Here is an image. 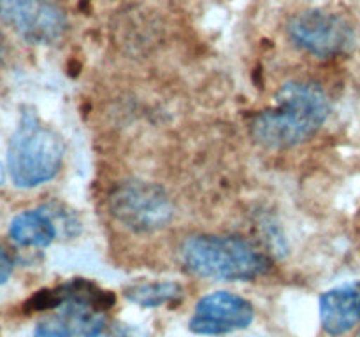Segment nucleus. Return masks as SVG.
<instances>
[{
    "label": "nucleus",
    "mask_w": 360,
    "mask_h": 337,
    "mask_svg": "<svg viewBox=\"0 0 360 337\" xmlns=\"http://www.w3.org/2000/svg\"><path fill=\"white\" fill-rule=\"evenodd\" d=\"M63 140L37 114L25 111L7 147V168L18 188H35L51 181L63 161Z\"/></svg>",
    "instance_id": "3"
},
{
    "label": "nucleus",
    "mask_w": 360,
    "mask_h": 337,
    "mask_svg": "<svg viewBox=\"0 0 360 337\" xmlns=\"http://www.w3.org/2000/svg\"><path fill=\"white\" fill-rule=\"evenodd\" d=\"M322 329L327 336L341 337L360 323V281L340 284L319 298Z\"/></svg>",
    "instance_id": "8"
},
{
    "label": "nucleus",
    "mask_w": 360,
    "mask_h": 337,
    "mask_svg": "<svg viewBox=\"0 0 360 337\" xmlns=\"http://www.w3.org/2000/svg\"><path fill=\"white\" fill-rule=\"evenodd\" d=\"M9 235L23 248H46L55 239L56 228L51 218L42 211H23L11 221Z\"/></svg>",
    "instance_id": "9"
},
{
    "label": "nucleus",
    "mask_w": 360,
    "mask_h": 337,
    "mask_svg": "<svg viewBox=\"0 0 360 337\" xmlns=\"http://www.w3.org/2000/svg\"><path fill=\"white\" fill-rule=\"evenodd\" d=\"M112 216L136 232H157L167 227L174 206L160 186L146 181H125L109 197Z\"/></svg>",
    "instance_id": "4"
},
{
    "label": "nucleus",
    "mask_w": 360,
    "mask_h": 337,
    "mask_svg": "<svg viewBox=\"0 0 360 337\" xmlns=\"http://www.w3.org/2000/svg\"><path fill=\"white\" fill-rule=\"evenodd\" d=\"M125 297L141 308H162L171 305L183 298V286L176 281H157V283H139L125 288Z\"/></svg>",
    "instance_id": "10"
},
{
    "label": "nucleus",
    "mask_w": 360,
    "mask_h": 337,
    "mask_svg": "<svg viewBox=\"0 0 360 337\" xmlns=\"http://www.w3.org/2000/svg\"><path fill=\"white\" fill-rule=\"evenodd\" d=\"M292 42L319 58L345 55L354 46V30L343 16L322 9L304 11L288 23Z\"/></svg>",
    "instance_id": "5"
},
{
    "label": "nucleus",
    "mask_w": 360,
    "mask_h": 337,
    "mask_svg": "<svg viewBox=\"0 0 360 337\" xmlns=\"http://www.w3.org/2000/svg\"><path fill=\"white\" fill-rule=\"evenodd\" d=\"M0 18L30 44H51L67 30V18L53 0H0Z\"/></svg>",
    "instance_id": "6"
},
{
    "label": "nucleus",
    "mask_w": 360,
    "mask_h": 337,
    "mask_svg": "<svg viewBox=\"0 0 360 337\" xmlns=\"http://www.w3.org/2000/svg\"><path fill=\"white\" fill-rule=\"evenodd\" d=\"M86 337H130V333L125 329H122V326H111L102 323L97 329L91 330L90 333H86Z\"/></svg>",
    "instance_id": "11"
},
{
    "label": "nucleus",
    "mask_w": 360,
    "mask_h": 337,
    "mask_svg": "<svg viewBox=\"0 0 360 337\" xmlns=\"http://www.w3.org/2000/svg\"><path fill=\"white\" fill-rule=\"evenodd\" d=\"M330 100L322 86L308 81L285 83L274 104L253 118L252 136L271 150H287L311 139L329 118Z\"/></svg>",
    "instance_id": "1"
},
{
    "label": "nucleus",
    "mask_w": 360,
    "mask_h": 337,
    "mask_svg": "<svg viewBox=\"0 0 360 337\" xmlns=\"http://www.w3.org/2000/svg\"><path fill=\"white\" fill-rule=\"evenodd\" d=\"M255 309L250 300L231 291H213L197 302L188 329L199 336H225L252 325Z\"/></svg>",
    "instance_id": "7"
},
{
    "label": "nucleus",
    "mask_w": 360,
    "mask_h": 337,
    "mask_svg": "<svg viewBox=\"0 0 360 337\" xmlns=\"http://www.w3.org/2000/svg\"><path fill=\"white\" fill-rule=\"evenodd\" d=\"M179 256L190 274L217 281H253L271 267L269 258L248 241L224 235H192Z\"/></svg>",
    "instance_id": "2"
},
{
    "label": "nucleus",
    "mask_w": 360,
    "mask_h": 337,
    "mask_svg": "<svg viewBox=\"0 0 360 337\" xmlns=\"http://www.w3.org/2000/svg\"><path fill=\"white\" fill-rule=\"evenodd\" d=\"M4 181H6V168H4V165L0 164V186L4 185Z\"/></svg>",
    "instance_id": "13"
},
{
    "label": "nucleus",
    "mask_w": 360,
    "mask_h": 337,
    "mask_svg": "<svg viewBox=\"0 0 360 337\" xmlns=\"http://www.w3.org/2000/svg\"><path fill=\"white\" fill-rule=\"evenodd\" d=\"M13 274V260L7 255L4 246L0 244V284H6Z\"/></svg>",
    "instance_id": "12"
}]
</instances>
